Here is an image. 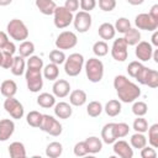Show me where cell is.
I'll list each match as a JSON object with an SVG mask.
<instances>
[{
    "instance_id": "obj_1",
    "label": "cell",
    "mask_w": 158,
    "mask_h": 158,
    "mask_svg": "<svg viewBox=\"0 0 158 158\" xmlns=\"http://www.w3.org/2000/svg\"><path fill=\"white\" fill-rule=\"evenodd\" d=\"M114 88L116 89L118 99L126 104L136 101V99H138L141 95V89L138 88V85L132 83L125 75H116L115 77Z\"/></svg>"
},
{
    "instance_id": "obj_2",
    "label": "cell",
    "mask_w": 158,
    "mask_h": 158,
    "mask_svg": "<svg viewBox=\"0 0 158 158\" xmlns=\"http://www.w3.org/2000/svg\"><path fill=\"white\" fill-rule=\"evenodd\" d=\"M6 31H7V36H10L12 40L22 42L26 41L28 37V28L25 25L23 21L19 20V19H12L10 20V22L6 26Z\"/></svg>"
},
{
    "instance_id": "obj_3",
    "label": "cell",
    "mask_w": 158,
    "mask_h": 158,
    "mask_svg": "<svg viewBox=\"0 0 158 158\" xmlns=\"http://www.w3.org/2000/svg\"><path fill=\"white\" fill-rule=\"evenodd\" d=\"M85 74L91 83L101 81L104 77V64L99 58H89L85 63Z\"/></svg>"
},
{
    "instance_id": "obj_4",
    "label": "cell",
    "mask_w": 158,
    "mask_h": 158,
    "mask_svg": "<svg viewBox=\"0 0 158 158\" xmlns=\"http://www.w3.org/2000/svg\"><path fill=\"white\" fill-rule=\"evenodd\" d=\"M84 67V57L80 53H72L64 62V72L69 77H77L80 74Z\"/></svg>"
},
{
    "instance_id": "obj_5",
    "label": "cell",
    "mask_w": 158,
    "mask_h": 158,
    "mask_svg": "<svg viewBox=\"0 0 158 158\" xmlns=\"http://www.w3.org/2000/svg\"><path fill=\"white\" fill-rule=\"evenodd\" d=\"M25 79H26L27 89L31 93H38L43 88V75L40 69L27 68L25 73Z\"/></svg>"
},
{
    "instance_id": "obj_6",
    "label": "cell",
    "mask_w": 158,
    "mask_h": 158,
    "mask_svg": "<svg viewBox=\"0 0 158 158\" xmlns=\"http://www.w3.org/2000/svg\"><path fill=\"white\" fill-rule=\"evenodd\" d=\"M53 16H54L53 17L54 26L57 28H60V30L68 27L73 22V19H74L73 12L67 10L64 6H57L54 12H53Z\"/></svg>"
},
{
    "instance_id": "obj_7",
    "label": "cell",
    "mask_w": 158,
    "mask_h": 158,
    "mask_svg": "<svg viewBox=\"0 0 158 158\" xmlns=\"http://www.w3.org/2000/svg\"><path fill=\"white\" fill-rule=\"evenodd\" d=\"M40 128L43 132H46V133H48L53 137H58L63 131L62 125L59 123V121L57 118H54L53 116H51V115H43L42 123H41Z\"/></svg>"
},
{
    "instance_id": "obj_8",
    "label": "cell",
    "mask_w": 158,
    "mask_h": 158,
    "mask_svg": "<svg viewBox=\"0 0 158 158\" xmlns=\"http://www.w3.org/2000/svg\"><path fill=\"white\" fill-rule=\"evenodd\" d=\"M77 43H78V37L72 31H63L56 38V47L62 51L74 48Z\"/></svg>"
},
{
    "instance_id": "obj_9",
    "label": "cell",
    "mask_w": 158,
    "mask_h": 158,
    "mask_svg": "<svg viewBox=\"0 0 158 158\" xmlns=\"http://www.w3.org/2000/svg\"><path fill=\"white\" fill-rule=\"evenodd\" d=\"M4 109L15 120H20V118L23 117V114H25L23 105L17 99H15L14 96L5 99V101H4Z\"/></svg>"
},
{
    "instance_id": "obj_10",
    "label": "cell",
    "mask_w": 158,
    "mask_h": 158,
    "mask_svg": "<svg viewBox=\"0 0 158 158\" xmlns=\"http://www.w3.org/2000/svg\"><path fill=\"white\" fill-rule=\"evenodd\" d=\"M91 22H93L91 15L90 12H86V11H79L78 14H75L73 19L74 28L79 33H85L86 31H89V28L91 27Z\"/></svg>"
},
{
    "instance_id": "obj_11",
    "label": "cell",
    "mask_w": 158,
    "mask_h": 158,
    "mask_svg": "<svg viewBox=\"0 0 158 158\" xmlns=\"http://www.w3.org/2000/svg\"><path fill=\"white\" fill-rule=\"evenodd\" d=\"M127 43L123 40V37H120L114 41L112 47H111V56L117 62H125L128 57V51H127Z\"/></svg>"
},
{
    "instance_id": "obj_12",
    "label": "cell",
    "mask_w": 158,
    "mask_h": 158,
    "mask_svg": "<svg viewBox=\"0 0 158 158\" xmlns=\"http://www.w3.org/2000/svg\"><path fill=\"white\" fill-rule=\"evenodd\" d=\"M135 25L138 30H144V31H156L158 28V21L151 17L149 14H138L135 19Z\"/></svg>"
},
{
    "instance_id": "obj_13",
    "label": "cell",
    "mask_w": 158,
    "mask_h": 158,
    "mask_svg": "<svg viewBox=\"0 0 158 158\" xmlns=\"http://www.w3.org/2000/svg\"><path fill=\"white\" fill-rule=\"evenodd\" d=\"M136 57L141 60V62H147L152 58V53H153V47L149 42L146 41H139L136 44V49H135Z\"/></svg>"
},
{
    "instance_id": "obj_14",
    "label": "cell",
    "mask_w": 158,
    "mask_h": 158,
    "mask_svg": "<svg viewBox=\"0 0 158 158\" xmlns=\"http://www.w3.org/2000/svg\"><path fill=\"white\" fill-rule=\"evenodd\" d=\"M112 151L116 156L121 157V158H132L133 157V148L131 147V144H128V142L123 141V139H116L114 142V147Z\"/></svg>"
},
{
    "instance_id": "obj_15",
    "label": "cell",
    "mask_w": 158,
    "mask_h": 158,
    "mask_svg": "<svg viewBox=\"0 0 158 158\" xmlns=\"http://www.w3.org/2000/svg\"><path fill=\"white\" fill-rule=\"evenodd\" d=\"M15 132V122L10 118L0 120V141H7Z\"/></svg>"
},
{
    "instance_id": "obj_16",
    "label": "cell",
    "mask_w": 158,
    "mask_h": 158,
    "mask_svg": "<svg viewBox=\"0 0 158 158\" xmlns=\"http://www.w3.org/2000/svg\"><path fill=\"white\" fill-rule=\"evenodd\" d=\"M52 91L56 98H65L67 95H69L70 84L65 79H58L54 81V84L52 86Z\"/></svg>"
},
{
    "instance_id": "obj_17",
    "label": "cell",
    "mask_w": 158,
    "mask_h": 158,
    "mask_svg": "<svg viewBox=\"0 0 158 158\" xmlns=\"http://www.w3.org/2000/svg\"><path fill=\"white\" fill-rule=\"evenodd\" d=\"M54 109V115L58 117V118H63V120H67L72 116L73 114V109H72V105L68 104V102H64V101H60V102H57L54 104L53 106Z\"/></svg>"
},
{
    "instance_id": "obj_18",
    "label": "cell",
    "mask_w": 158,
    "mask_h": 158,
    "mask_svg": "<svg viewBox=\"0 0 158 158\" xmlns=\"http://www.w3.org/2000/svg\"><path fill=\"white\" fill-rule=\"evenodd\" d=\"M101 139L106 144H112L117 139L116 132H115V122H109L102 127V130H101Z\"/></svg>"
},
{
    "instance_id": "obj_19",
    "label": "cell",
    "mask_w": 158,
    "mask_h": 158,
    "mask_svg": "<svg viewBox=\"0 0 158 158\" xmlns=\"http://www.w3.org/2000/svg\"><path fill=\"white\" fill-rule=\"evenodd\" d=\"M35 4H36V7L40 10V12L46 16L53 15V12L57 7L54 0H36Z\"/></svg>"
},
{
    "instance_id": "obj_20",
    "label": "cell",
    "mask_w": 158,
    "mask_h": 158,
    "mask_svg": "<svg viewBox=\"0 0 158 158\" xmlns=\"http://www.w3.org/2000/svg\"><path fill=\"white\" fill-rule=\"evenodd\" d=\"M98 33L99 36L104 40V41H109V40H112L116 35V30L114 27L112 23L110 22H104L99 26V30H98Z\"/></svg>"
},
{
    "instance_id": "obj_21",
    "label": "cell",
    "mask_w": 158,
    "mask_h": 158,
    "mask_svg": "<svg viewBox=\"0 0 158 158\" xmlns=\"http://www.w3.org/2000/svg\"><path fill=\"white\" fill-rule=\"evenodd\" d=\"M0 93L5 98L15 96V94L17 93V84L14 80H11V79L4 80L1 83V85H0Z\"/></svg>"
},
{
    "instance_id": "obj_22",
    "label": "cell",
    "mask_w": 158,
    "mask_h": 158,
    "mask_svg": "<svg viewBox=\"0 0 158 158\" xmlns=\"http://www.w3.org/2000/svg\"><path fill=\"white\" fill-rule=\"evenodd\" d=\"M86 93L81 89H77V90H73L69 95V102L72 106H83L85 102H86Z\"/></svg>"
},
{
    "instance_id": "obj_23",
    "label": "cell",
    "mask_w": 158,
    "mask_h": 158,
    "mask_svg": "<svg viewBox=\"0 0 158 158\" xmlns=\"http://www.w3.org/2000/svg\"><path fill=\"white\" fill-rule=\"evenodd\" d=\"M85 144L88 148V153L96 154L102 149V141L96 136H90L85 139Z\"/></svg>"
},
{
    "instance_id": "obj_24",
    "label": "cell",
    "mask_w": 158,
    "mask_h": 158,
    "mask_svg": "<svg viewBox=\"0 0 158 158\" xmlns=\"http://www.w3.org/2000/svg\"><path fill=\"white\" fill-rule=\"evenodd\" d=\"M9 154L11 158H25L26 157V148L22 142H12L9 146Z\"/></svg>"
},
{
    "instance_id": "obj_25",
    "label": "cell",
    "mask_w": 158,
    "mask_h": 158,
    "mask_svg": "<svg viewBox=\"0 0 158 158\" xmlns=\"http://www.w3.org/2000/svg\"><path fill=\"white\" fill-rule=\"evenodd\" d=\"M25 67H26L25 58L19 54V56L14 57V62H12V65H11L10 69H11V73L15 77H21L25 73Z\"/></svg>"
},
{
    "instance_id": "obj_26",
    "label": "cell",
    "mask_w": 158,
    "mask_h": 158,
    "mask_svg": "<svg viewBox=\"0 0 158 158\" xmlns=\"http://www.w3.org/2000/svg\"><path fill=\"white\" fill-rule=\"evenodd\" d=\"M56 104V96L49 93H42L37 96V105L43 109H51Z\"/></svg>"
},
{
    "instance_id": "obj_27",
    "label": "cell",
    "mask_w": 158,
    "mask_h": 158,
    "mask_svg": "<svg viewBox=\"0 0 158 158\" xmlns=\"http://www.w3.org/2000/svg\"><path fill=\"white\" fill-rule=\"evenodd\" d=\"M121 109H122V107H121V102H120L118 100H116V99L109 100V101L106 102L105 107H104L106 115L110 116V117H115V116L120 115Z\"/></svg>"
},
{
    "instance_id": "obj_28",
    "label": "cell",
    "mask_w": 158,
    "mask_h": 158,
    "mask_svg": "<svg viewBox=\"0 0 158 158\" xmlns=\"http://www.w3.org/2000/svg\"><path fill=\"white\" fill-rule=\"evenodd\" d=\"M123 40L126 41L127 46H136L141 41V32L137 28H130L127 32L123 33Z\"/></svg>"
},
{
    "instance_id": "obj_29",
    "label": "cell",
    "mask_w": 158,
    "mask_h": 158,
    "mask_svg": "<svg viewBox=\"0 0 158 158\" xmlns=\"http://www.w3.org/2000/svg\"><path fill=\"white\" fill-rule=\"evenodd\" d=\"M63 152V146L60 142H51L46 148V156L49 158H58Z\"/></svg>"
},
{
    "instance_id": "obj_30",
    "label": "cell",
    "mask_w": 158,
    "mask_h": 158,
    "mask_svg": "<svg viewBox=\"0 0 158 158\" xmlns=\"http://www.w3.org/2000/svg\"><path fill=\"white\" fill-rule=\"evenodd\" d=\"M130 144L132 148H136V149H141L143 148L146 144H147V137L141 133V132H136L135 135L131 136L130 138Z\"/></svg>"
},
{
    "instance_id": "obj_31",
    "label": "cell",
    "mask_w": 158,
    "mask_h": 158,
    "mask_svg": "<svg viewBox=\"0 0 158 158\" xmlns=\"http://www.w3.org/2000/svg\"><path fill=\"white\" fill-rule=\"evenodd\" d=\"M59 75V68L57 64L54 63H48L44 68H43V77L48 80H56Z\"/></svg>"
},
{
    "instance_id": "obj_32",
    "label": "cell",
    "mask_w": 158,
    "mask_h": 158,
    "mask_svg": "<svg viewBox=\"0 0 158 158\" xmlns=\"http://www.w3.org/2000/svg\"><path fill=\"white\" fill-rule=\"evenodd\" d=\"M42 118H43V114H41L36 110L30 111L26 115V121L31 127H38L40 128V126L42 123Z\"/></svg>"
},
{
    "instance_id": "obj_33",
    "label": "cell",
    "mask_w": 158,
    "mask_h": 158,
    "mask_svg": "<svg viewBox=\"0 0 158 158\" xmlns=\"http://www.w3.org/2000/svg\"><path fill=\"white\" fill-rule=\"evenodd\" d=\"M19 52H20V56H21V57L28 58V57L32 56L33 52H35V44H33V42H31V41H22V42L20 43Z\"/></svg>"
},
{
    "instance_id": "obj_34",
    "label": "cell",
    "mask_w": 158,
    "mask_h": 158,
    "mask_svg": "<svg viewBox=\"0 0 158 158\" xmlns=\"http://www.w3.org/2000/svg\"><path fill=\"white\" fill-rule=\"evenodd\" d=\"M104 107L100 101H90L86 106V112L90 117H98L101 115Z\"/></svg>"
},
{
    "instance_id": "obj_35",
    "label": "cell",
    "mask_w": 158,
    "mask_h": 158,
    "mask_svg": "<svg viewBox=\"0 0 158 158\" xmlns=\"http://www.w3.org/2000/svg\"><path fill=\"white\" fill-rule=\"evenodd\" d=\"M148 142L153 148L158 147V123H153L148 127Z\"/></svg>"
},
{
    "instance_id": "obj_36",
    "label": "cell",
    "mask_w": 158,
    "mask_h": 158,
    "mask_svg": "<svg viewBox=\"0 0 158 158\" xmlns=\"http://www.w3.org/2000/svg\"><path fill=\"white\" fill-rule=\"evenodd\" d=\"M93 52L96 57H104L109 53V46L105 41H98L93 46Z\"/></svg>"
},
{
    "instance_id": "obj_37",
    "label": "cell",
    "mask_w": 158,
    "mask_h": 158,
    "mask_svg": "<svg viewBox=\"0 0 158 158\" xmlns=\"http://www.w3.org/2000/svg\"><path fill=\"white\" fill-rule=\"evenodd\" d=\"M65 58L67 57H65V54H64V52L62 49H53L49 53V60H51V63H54L57 65L63 64L65 62Z\"/></svg>"
},
{
    "instance_id": "obj_38",
    "label": "cell",
    "mask_w": 158,
    "mask_h": 158,
    "mask_svg": "<svg viewBox=\"0 0 158 158\" xmlns=\"http://www.w3.org/2000/svg\"><path fill=\"white\" fill-rule=\"evenodd\" d=\"M114 27H115L116 32L125 33V32H127V31L131 28V22H130V20L126 19V17H120V19L116 20Z\"/></svg>"
},
{
    "instance_id": "obj_39",
    "label": "cell",
    "mask_w": 158,
    "mask_h": 158,
    "mask_svg": "<svg viewBox=\"0 0 158 158\" xmlns=\"http://www.w3.org/2000/svg\"><path fill=\"white\" fill-rule=\"evenodd\" d=\"M132 128H133L136 132L144 133V132H147V130H148V122H147V120H146L143 116H137V118H135V121H133Z\"/></svg>"
},
{
    "instance_id": "obj_40",
    "label": "cell",
    "mask_w": 158,
    "mask_h": 158,
    "mask_svg": "<svg viewBox=\"0 0 158 158\" xmlns=\"http://www.w3.org/2000/svg\"><path fill=\"white\" fill-rule=\"evenodd\" d=\"M147 111H148V106L143 101H135V104L132 105V112L136 116H144Z\"/></svg>"
},
{
    "instance_id": "obj_41",
    "label": "cell",
    "mask_w": 158,
    "mask_h": 158,
    "mask_svg": "<svg viewBox=\"0 0 158 158\" xmlns=\"http://www.w3.org/2000/svg\"><path fill=\"white\" fill-rule=\"evenodd\" d=\"M27 68H31V69H40L42 70L43 68V60L42 58H40L38 56H30L28 59H27Z\"/></svg>"
},
{
    "instance_id": "obj_42",
    "label": "cell",
    "mask_w": 158,
    "mask_h": 158,
    "mask_svg": "<svg viewBox=\"0 0 158 158\" xmlns=\"http://www.w3.org/2000/svg\"><path fill=\"white\" fill-rule=\"evenodd\" d=\"M130 126L125 122H118V123H115V132H116V137L117 138H122V137H126L130 132Z\"/></svg>"
},
{
    "instance_id": "obj_43",
    "label": "cell",
    "mask_w": 158,
    "mask_h": 158,
    "mask_svg": "<svg viewBox=\"0 0 158 158\" xmlns=\"http://www.w3.org/2000/svg\"><path fill=\"white\" fill-rule=\"evenodd\" d=\"M146 85H148L149 88H153V89L158 86V72L156 69H149L147 80H146Z\"/></svg>"
},
{
    "instance_id": "obj_44",
    "label": "cell",
    "mask_w": 158,
    "mask_h": 158,
    "mask_svg": "<svg viewBox=\"0 0 158 158\" xmlns=\"http://www.w3.org/2000/svg\"><path fill=\"white\" fill-rule=\"evenodd\" d=\"M143 67V64L138 60H133L127 65V73L131 78H136V75L138 74V72L141 70V68Z\"/></svg>"
},
{
    "instance_id": "obj_45",
    "label": "cell",
    "mask_w": 158,
    "mask_h": 158,
    "mask_svg": "<svg viewBox=\"0 0 158 158\" xmlns=\"http://www.w3.org/2000/svg\"><path fill=\"white\" fill-rule=\"evenodd\" d=\"M73 152L77 157H84L88 154V148H86V144H85V141H81V142H77L74 148H73Z\"/></svg>"
},
{
    "instance_id": "obj_46",
    "label": "cell",
    "mask_w": 158,
    "mask_h": 158,
    "mask_svg": "<svg viewBox=\"0 0 158 158\" xmlns=\"http://www.w3.org/2000/svg\"><path fill=\"white\" fill-rule=\"evenodd\" d=\"M99 7L105 12H110L116 7V0H99Z\"/></svg>"
},
{
    "instance_id": "obj_47",
    "label": "cell",
    "mask_w": 158,
    "mask_h": 158,
    "mask_svg": "<svg viewBox=\"0 0 158 158\" xmlns=\"http://www.w3.org/2000/svg\"><path fill=\"white\" fill-rule=\"evenodd\" d=\"M79 5H80L81 11L90 12L91 10H94L96 7V0H80Z\"/></svg>"
},
{
    "instance_id": "obj_48",
    "label": "cell",
    "mask_w": 158,
    "mask_h": 158,
    "mask_svg": "<svg viewBox=\"0 0 158 158\" xmlns=\"http://www.w3.org/2000/svg\"><path fill=\"white\" fill-rule=\"evenodd\" d=\"M148 72H149V68L148 67H142L141 68V70L138 72V74L136 75V80L139 83V84H142V85H146V80H147V75H148Z\"/></svg>"
},
{
    "instance_id": "obj_49",
    "label": "cell",
    "mask_w": 158,
    "mask_h": 158,
    "mask_svg": "<svg viewBox=\"0 0 158 158\" xmlns=\"http://www.w3.org/2000/svg\"><path fill=\"white\" fill-rule=\"evenodd\" d=\"M141 157L142 158H156L157 157V152L152 146L148 147L146 144L143 148H141Z\"/></svg>"
},
{
    "instance_id": "obj_50",
    "label": "cell",
    "mask_w": 158,
    "mask_h": 158,
    "mask_svg": "<svg viewBox=\"0 0 158 158\" xmlns=\"http://www.w3.org/2000/svg\"><path fill=\"white\" fill-rule=\"evenodd\" d=\"M12 62H14V56L10 54V53L2 52V63H1V67L5 68V69H10L11 65H12Z\"/></svg>"
},
{
    "instance_id": "obj_51",
    "label": "cell",
    "mask_w": 158,
    "mask_h": 158,
    "mask_svg": "<svg viewBox=\"0 0 158 158\" xmlns=\"http://www.w3.org/2000/svg\"><path fill=\"white\" fill-rule=\"evenodd\" d=\"M64 7L70 12H75L79 9V0H65Z\"/></svg>"
},
{
    "instance_id": "obj_52",
    "label": "cell",
    "mask_w": 158,
    "mask_h": 158,
    "mask_svg": "<svg viewBox=\"0 0 158 158\" xmlns=\"http://www.w3.org/2000/svg\"><path fill=\"white\" fill-rule=\"evenodd\" d=\"M1 51H2V52H6V53H10V54H12V56H14V54H15V52H16L17 49H16L15 43H14V42H11V41H9V42L4 46V48H2Z\"/></svg>"
},
{
    "instance_id": "obj_53",
    "label": "cell",
    "mask_w": 158,
    "mask_h": 158,
    "mask_svg": "<svg viewBox=\"0 0 158 158\" xmlns=\"http://www.w3.org/2000/svg\"><path fill=\"white\" fill-rule=\"evenodd\" d=\"M9 41H10V40H9L7 33H6V32H4V31H0V49H2V48H4V46H5Z\"/></svg>"
},
{
    "instance_id": "obj_54",
    "label": "cell",
    "mask_w": 158,
    "mask_h": 158,
    "mask_svg": "<svg viewBox=\"0 0 158 158\" xmlns=\"http://www.w3.org/2000/svg\"><path fill=\"white\" fill-rule=\"evenodd\" d=\"M149 15H151V17L152 19H154L156 21H158V5L156 4V5H153L152 7H151V10H149V12H148Z\"/></svg>"
},
{
    "instance_id": "obj_55",
    "label": "cell",
    "mask_w": 158,
    "mask_h": 158,
    "mask_svg": "<svg viewBox=\"0 0 158 158\" xmlns=\"http://www.w3.org/2000/svg\"><path fill=\"white\" fill-rule=\"evenodd\" d=\"M151 44L158 47V31H157V30L153 31V35H152V43H151Z\"/></svg>"
},
{
    "instance_id": "obj_56",
    "label": "cell",
    "mask_w": 158,
    "mask_h": 158,
    "mask_svg": "<svg viewBox=\"0 0 158 158\" xmlns=\"http://www.w3.org/2000/svg\"><path fill=\"white\" fill-rule=\"evenodd\" d=\"M127 2L130 5H133V6H137V5H141L144 2V0H127Z\"/></svg>"
},
{
    "instance_id": "obj_57",
    "label": "cell",
    "mask_w": 158,
    "mask_h": 158,
    "mask_svg": "<svg viewBox=\"0 0 158 158\" xmlns=\"http://www.w3.org/2000/svg\"><path fill=\"white\" fill-rule=\"evenodd\" d=\"M152 58L154 59L156 63H158V49H153V53H152Z\"/></svg>"
},
{
    "instance_id": "obj_58",
    "label": "cell",
    "mask_w": 158,
    "mask_h": 158,
    "mask_svg": "<svg viewBox=\"0 0 158 158\" xmlns=\"http://www.w3.org/2000/svg\"><path fill=\"white\" fill-rule=\"evenodd\" d=\"M12 2V0H0V6H7Z\"/></svg>"
},
{
    "instance_id": "obj_59",
    "label": "cell",
    "mask_w": 158,
    "mask_h": 158,
    "mask_svg": "<svg viewBox=\"0 0 158 158\" xmlns=\"http://www.w3.org/2000/svg\"><path fill=\"white\" fill-rule=\"evenodd\" d=\"M1 63H2V51L0 49V67H1Z\"/></svg>"
}]
</instances>
